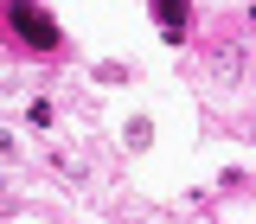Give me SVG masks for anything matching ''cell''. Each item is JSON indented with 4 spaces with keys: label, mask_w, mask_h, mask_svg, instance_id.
Masks as SVG:
<instances>
[{
    "label": "cell",
    "mask_w": 256,
    "mask_h": 224,
    "mask_svg": "<svg viewBox=\"0 0 256 224\" xmlns=\"http://www.w3.org/2000/svg\"><path fill=\"white\" fill-rule=\"evenodd\" d=\"M205 64H212V84L218 90H237L244 84V38H230V32H218V38H205Z\"/></svg>",
    "instance_id": "obj_1"
},
{
    "label": "cell",
    "mask_w": 256,
    "mask_h": 224,
    "mask_svg": "<svg viewBox=\"0 0 256 224\" xmlns=\"http://www.w3.org/2000/svg\"><path fill=\"white\" fill-rule=\"evenodd\" d=\"M6 20H13V32L26 38L32 52H58V20H45L32 0H13V6H6Z\"/></svg>",
    "instance_id": "obj_2"
},
{
    "label": "cell",
    "mask_w": 256,
    "mask_h": 224,
    "mask_svg": "<svg viewBox=\"0 0 256 224\" xmlns=\"http://www.w3.org/2000/svg\"><path fill=\"white\" fill-rule=\"evenodd\" d=\"M154 13H160V26H166V38L180 45L186 38V0H154Z\"/></svg>",
    "instance_id": "obj_3"
},
{
    "label": "cell",
    "mask_w": 256,
    "mask_h": 224,
    "mask_svg": "<svg viewBox=\"0 0 256 224\" xmlns=\"http://www.w3.org/2000/svg\"><path fill=\"white\" fill-rule=\"evenodd\" d=\"M6 154H13V134H6V128H0V160H6Z\"/></svg>",
    "instance_id": "obj_4"
}]
</instances>
